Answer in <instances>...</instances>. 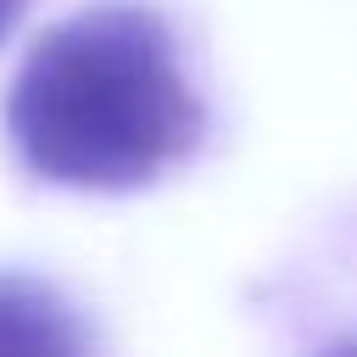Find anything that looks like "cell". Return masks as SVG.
Returning a JSON list of instances; mask_svg holds the SVG:
<instances>
[{
	"mask_svg": "<svg viewBox=\"0 0 357 357\" xmlns=\"http://www.w3.org/2000/svg\"><path fill=\"white\" fill-rule=\"evenodd\" d=\"M17 156L67 190H139L201 139V100L173 33L145 6H89L56 22L11 78Z\"/></svg>",
	"mask_w": 357,
	"mask_h": 357,
	"instance_id": "1",
	"label": "cell"
},
{
	"mask_svg": "<svg viewBox=\"0 0 357 357\" xmlns=\"http://www.w3.org/2000/svg\"><path fill=\"white\" fill-rule=\"evenodd\" d=\"M0 357H89L78 312L28 273H0Z\"/></svg>",
	"mask_w": 357,
	"mask_h": 357,
	"instance_id": "2",
	"label": "cell"
},
{
	"mask_svg": "<svg viewBox=\"0 0 357 357\" xmlns=\"http://www.w3.org/2000/svg\"><path fill=\"white\" fill-rule=\"evenodd\" d=\"M318 357H357V335H346V340H335V346H324Z\"/></svg>",
	"mask_w": 357,
	"mask_h": 357,
	"instance_id": "3",
	"label": "cell"
},
{
	"mask_svg": "<svg viewBox=\"0 0 357 357\" xmlns=\"http://www.w3.org/2000/svg\"><path fill=\"white\" fill-rule=\"evenodd\" d=\"M22 6H28V0H0V33H6V28L22 17Z\"/></svg>",
	"mask_w": 357,
	"mask_h": 357,
	"instance_id": "4",
	"label": "cell"
}]
</instances>
